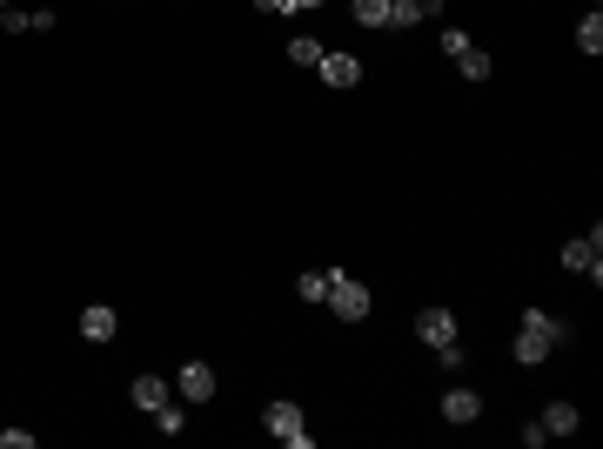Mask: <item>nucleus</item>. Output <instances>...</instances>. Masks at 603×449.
<instances>
[{
    "instance_id": "a211bd4d",
    "label": "nucleus",
    "mask_w": 603,
    "mask_h": 449,
    "mask_svg": "<svg viewBox=\"0 0 603 449\" xmlns=\"http://www.w3.org/2000/svg\"><path fill=\"white\" fill-rule=\"evenodd\" d=\"M289 61L295 68H315L322 61V41H289Z\"/></svg>"
},
{
    "instance_id": "2eb2a0df",
    "label": "nucleus",
    "mask_w": 603,
    "mask_h": 449,
    "mask_svg": "<svg viewBox=\"0 0 603 449\" xmlns=\"http://www.w3.org/2000/svg\"><path fill=\"white\" fill-rule=\"evenodd\" d=\"M155 429H161V436H181V429H188V409H181L175 396H168V403L155 409Z\"/></svg>"
},
{
    "instance_id": "f03ea898",
    "label": "nucleus",
    "mask_w": 603,
    "mask_h": 449,
    "mask_svg": "<svg viewBox=\"0 0 603 449\" xmlns=\"http://www.w3.org/2000/svg\"><path fill=\"white\" fill-rule=\"evenodd\" d=\"M268 436H275V443H289V449H315V436H309V423H302V409L295 403H268Z\"/></svg>"
},
{
    "instance_id": "4be33fe9",
    "label": "nucleus",
    "mask_w": 603,
    "mask_h": 449,
    "mask_svg": "<svg viewBox=\"0 0 603 449\" xmlns=\"http://www.w3.org/2000/svg\"><path fill=\"white\" fill-rule=\"evenodd\" d=\"M315 7H322V0H289V14H315Z\"/></svg>"
},
{
    "instance_id": "20e7f679",
    "label": "nucleus",
    "mask_w": 603,
    "mask_h": 449,
    "mask_svg": "<svg viewBox=\"0 0 603 449\" xmlns=\"http://www.w3.org/2000/svg\"><path fill=\"white\" fill-rule=\"evenodd\" d=\"M329 309L342 315V322H362V315H369V289H362L356 275H335L329 282Z\"/></svg>"
},
{
    "instance_id": "6e6552de",
    "label": "nucleus",
    "mask_w": 603,
    "mask_h": 449,
    "mask_svg": "<svg viewBox=\"0 0 603 449\" xmlns=\"http://www.w3.org/2000/svg\"><path fill=\"white\" fill-rule=\"evenodd\" d=\"M128 396H134V409H148V416H155V409L168 403V396H175V382H168V376H134V389H128Z\"/></svg>"
},
{
    "instance_id": "f257e3e1",
    "label": "nucleus",
    "mask_w": 603,
    "mask_h": 449,
    "mask_svg": "<svg viewBox=\"0 0 603 449\" xmlns=\"http://www.w3.org/2000/svg\"><path fill=\"white\" fill-rule=\"evenodd\" d=\"M563 336H570V322H557V315L530 309V315H523V329H516V362H523V369L550 362V349H557Z\"/></svg>"
},
{
    "instance_id": "412c9836",
    "label": "nucleus",
    "mask_w": 603,
    "mask_h": 449,
    "mask_svg": "<svg viewBox=\"0 0 603 449\" xmlns=\"http://www.w3.org/2000/svg\"><path fill=\"white\" fill-rule=\"evenodd\" d=\"M255 7H262V14H289V0H255Z\"/></svg>"
},
{
    "instance_id": "0eeeda50",
    "label": "nucleus",
    "mask_w": 603,
    "mask_h": 449,
    "mask_svg": "<svg viewBox=\"0 0 603 449\" xmlns=\"http://www.w3.org/2000/svg\"><path fill=\"white\" fill-rule=\"evenodd\" d=\"M416 336H423L429 349H443V342H456V315L449 309H423L416 315Z\"/></svg>"
},
{
    "instance_id": "aec40b11",
    "label": "nucleus",
    "mask_w": 603,
    "mask_h": 449,
    "mask_svg": "<svg viewBox=\"0 0 603 449\" xmlns=\"http://www.w3.org/2000/svg\"><path fill=\"white\" fill-rule=\"evenodd\" d=\"M0 449H34V429H0Z\"/></svg>"
},
{
    "instance_id": "39448f33",
    "label": "nucleus",
    "mask_w": 603,
    "mask_h": 449,
    "mask_svg": "<svg viewBox=\"0 0 603 449\" xmlns=\"http://www.w3.org/2000/svg\"><path fill=\"white\" fill-rule=\"evenodd\" d=\"M175 396L181 403H215V369H208V362H181L175 369Z\"/></svg>"
},
{
    "instance_id": "9b49d317",
    "label": "nucleus",
    "mask_w": 603,
    "mask_h": 449,
    "mask_svg": "<svg viewBox=\"0 0 603 449\" xmlns=\"http://www.w3.org/2000/svg\"><path fill=\"white\" fill-rule=\"evenodd\" d=\"M0 27H7V34H34V27H54V14H27L14 0H0Z\"/></svg>"
},
{
    "instance_id": "4468645a",
    "label": "nucleus",
    "mask_w": 603,
    "mask_h": 449,
    "mask_svg": "<svg viewBox=\"0 0 603 449\" xmlns=\"http://www.w3.org/2000/svg\"><path fill=\"white\" fill-rule=\"evenodd\" d=\"M577 54H590V61L603 54V14H597V7H590V14L577 21Z\"/></svg>"
},
{
    "instance_id": "9d476101",
    "label": "nucleus",
    "mask_w": 603,
    "mask_h": 449,
    "mask_svg": "<svg viewBox=\"0 0 603 449\" xmlns=\"http://www.w3.org/2000/svg\"><path fill=\"white\" fill-rule=\"evenodd\" d=\"M443 416H449V423H476V416H483V396H476V389H449Z\"/></svg>"
},
{
    "instance_id": "ddd939ff",
    "label": "nucleus",
    "mask_w": 603,
    "mask_h": 449,
    "mask_svg": "<svg viewBox=\"0 0 603 449\" xmlns=\"http://www.w3.org/2000/svg\"><path fill=\"white\" fill-rule=\"evenodd\" d=\"M329 282H335V269H302L295 275V295L302 302H329Z\"/></svg>"
},
{
    "instance_id": "1a4fd4ad",
    "label": "nucleus",
    "mask_w": 603,
    "mask_h": 449,
    "mask_svg": "<svg viewBox=\"0 0 603 449\" xmlns=\"http://www.w3.org/2000/svg\"><path fill=\"white\" fill-rule=\"evenodd\" d=\"M114 329H121V315H114L108 302H94V309H81V336H88V342H114Z\"/></svg>"
},
{
    "instance_id": "dca6fc26",
    "label": "nucleus",
    "mask_w": 603,
    "mask_h": 449,
    "mask_svg": "<svg viewBox=\"0 0 603 449\" xmlns=\"http://www.w3.org/2000/svg\"><path fill=\"white\" fill-rule=\"evenodd\" d=\"M456 68H463L469 81H490V54H476V41H469L463 54H456Z\"/></svg>"
},
{
    "instance_id": "6ab92c4d",
    "label": "nucleus",
    "mask_w": 603,
    "mask_h": 449,
    "mask_svg": "<svg viewBox=\"0 0 603 449\" xmlns=\"http://www.w3.org/2000/svg\"><path fill=\"white\" fill-rule=\"evenodd\" d=\"M436 362H443L449 376H456V369H463V362H469V356H463V342H443V349H436Z\"/></svg>"
},
{
    "instance_id": "f8f14e48",
    "label": "nucleus",
    "mask_w": 603,
    "mask_h": 449,
    "mask_svg": "<svg viewBox=\"0 0 603 449\" xmlns=\"http://www.w3.org/2000/svg\"><path fill=\"white\" fill-rule=\"evenodd\" d=\"M536 423H543V436H577V403H550Z\"/></svg>"
},
{
    "instance_id": "f3484780",
    "label": "nucleus",
    "mask_w": 603,
    "mask_h": 449,
    "mask_svg": "<svg viewBox=\"0 0 603 449\" xmlns=\"http://www.w3.org/2000/svg\"><path fill=\"white\" fill-rule=\"evenodd\" d=\"M356 21L362 27H389V0H356Z\"/></svg>"
},
{
    "instance_id": "423d86ee",
    "label": "nucleus",
    "mask_w": 603,
    "mask_h": 449,
    "mask_svg": "<svg viewBox=\"0 0 603 449\" xmlns=\"http://www.w3.org/2000/svg\"><path fill=\"white\" fill-rule=\"evenodd\" d=\"M315 68H322V81H329V88H356V81H362V61H356V54H329V47H322V61H315Z\"/></svg>"
},
{
    "instance_id": "7ed1b4c3",
    "label": "nucleus",
    "mask_w": 603,
    "mask_h": 449,
    "mask_svg": "<svg viewBox=\"0 0 603 449\" xmlns=\"http://www.w3.org/2000/svg\"><path fill=\"white\" fill-rule=\"evenodd\" d=\"M563 269H570V275H590V282H603V228H590L583 242H563Z\"/></svg>"
}]
</instances>
